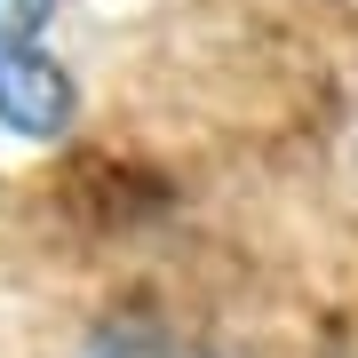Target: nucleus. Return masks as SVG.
Here are the masks:
<instances>
[{
	"label": "nucleus",
	"instance_id": "f257e3e1",
	"mask_svg": "<svg viewBox=\"0 0 358 358\" xmlns=\"http://www.w3.org/2000/svg\"><path fill=\"white\" fill-rule=\"evenodd\" d=\"M56 0H0V136L64 143L80 128V88L48 48Z\"/></svg>",
	"mask_w": 358,
	"mask_h": 358
},
{
	"label": "nucleus",
	"instance_id": "f03ea898",
	"mask_svg": "<svg viewBox=\"0 0 358 358\" xmlns=\"http://www.w3.org/2000/svg\"><path fill=\"white\" fill-rule=\"evenodd\" d=\"M72 358H176V350H167L152 327H103V334H88Z\"/></svg>",
	"mask_w": 358,
	"mask_h": 358
}]
</instances>
